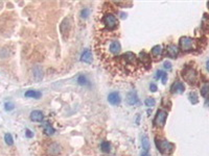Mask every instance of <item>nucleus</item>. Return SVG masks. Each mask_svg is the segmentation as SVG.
<instances>
[{"instance_id":"obj_1","label":"nucleus","mask_w":209,"mask_h":156,"mask_svg":"<svg viewBox=\"0 0 209 156\" xmlns=\"http://www.w3.org/2000/svg\"><path fill=\"white\" fill-rule=\"evenodd\" d=\"M103 24L107 30H115L118 27V20L112 13H106L103 16Z\"/></svg>"},{"instance_id":"obj_2","label":"nucleus","mask_w":209,"mask_h":156,"mask_svg":"<svg viewBox=\"0 0 209 156\" xmlns=\"http://www.w3.org/2000/svg\"><path fill=\"white\" fill-rule=\"evenodd\" d=\"M179 46L184 52H189L197 48V42L195 39L189 37H182L179 41Z\"/></svg>"},{"instance_id":"obj_3","label":"nucleus","mask_w":209,"mask_h":156,"mask_svg":"<svg viewBox=\"0 0 209 156\" xmlns=\"http://www.w3.org/2000/svg\"><path fill=\"white\" fill-rule=\"evenodd\" d=\"M182 77L189 85H196V82L198 81V73L192 67H186L182 71Z\"/></svg>"},{"instance_id":"obj_4","label":"nucleus","mask_w":209,"mask_h":156,"mask_svg":"<svg viewBox=\"0 0 209 156\" xmlns=\"http://www.w3.org/2000/svg\"><path fill=\"white\" fill-rule=\"evenodd\" d=\"M156 144H157L158 150H159L161 153H163V154H169V153H172L175 149L174 144L167 142V140H161L159 143L156 140Z\"/></svg>"},{"instance_id":"obj_5","label":"nucleus","mask_w":209,"mask_h":156,"mask_svg":"<svg viewBox=\"0 0 209 156\" xmlns=\"http://www.w3.org/2000/svg\"><path fill=\"white\" fill-rule=\"evenodd\" d=\"M167 118V112L162 109H159L157 112V115L154 119V125L159 128H162L165 125V121Z\"/></svg>"},{"instance_id":"obj_6","label":"nucleus","mask_w":209,"mask_h":156,"mask_svg":"<svg viewBox=\"0 0 209 156\" xmlns=\"http://www.w3.org/2000/svg\"><path fill=\"white\" fill-rule=\"evenodd\" d=\"M120 50H121V46L118 40H111L110 43H108V52L111 56L118 55Z\"/></svg>"},{"instance_id":"obj_7","label":"nucleus","mask_w":209,"mask_h":156,"mask_svg":"<svg viewBox=\"0 0 209 156\" xmlns=\"http://www.w3.org/2000/svg\"><path fill=\"white\" fill-rule=\"evenodd\" d=\"M46 153L48 156H59L62 153V147L58 143H51L47 147Z\"/></svg>"},{"instance_id":"obj_8","label":"nucleus","mask_w":209,"mask_h":156,"mask_svg":"<svg viewBox=\"0 0 209 156\" xmlns=\"http://www.w3.org/2000/svg\"><path fill=\"white\" fill-rule=\"evenodd\" d=\"M138 61L140 64L142 65V67H144L145 69H148V67H150L151 65V56L148 54V53H145L144 51L143 52H140L139 53V56L138 57Z\"/></svg>"},{"instance_id":"obj_9","label":"nucleus","mask_w":209,"mask_h":156,"mask_svg":"<svg viewBox=\"0 0 209 156\" xmlns=\"http://www.w3.org/2000/svg\"><path fill=\"white\" fill-rule=\"evenodd\" d=\"M184 91H185V85L181 81H176L171 86V92L173 94H182Z\"/></svg>"},{"instance_id":"obj_10","label":"nucleus","mask_w":209,"mask_h":156,"mask_svg":"<svg viewBox=\"0 0 209 156\" xmlns=\"http://www.w3.org/2000/svg\"><path fill=\"white\" fill-rule=\"evenodd\" d=\"M179 54V48L176 45H169L166 48V55L171 58H176Z\"/></svg>"},{"instance_id":"obj_11","label":"nucleus","mask_w":209,"mask_h":156,"mask_svg":"<svg viewBox=\"0 0 209 156\" xmlns=\"http://www.w3.org/2000/svg\"><path fill=\"white\" fill-rule=\"evenodd\" d=\"M108 101L110 103L112 104V105H119L121 102V98H120V95L118 94V93H111L109 96H108Z\"/></svg>"},{"instance_id":"obj_12","label":"nucleus","mask_w":209,"mask_h":156,"mask_svg":"<svg viewBox=\"0 0 209 156\" xmlns=\"http://www.w3.org/2000/svg\"><path fill=\"white\" fill-rule=\"evenodd\" d=\"M138 96H137V93L135 91L130 92L127 96V102L130 104V105H136L138 103Z\"/></svg>"},{"instance_id":"obj_13","label":"nucleus","mask_w":209,"mask_h":156,"mask_svg":"<svg viewBox=\"0 0 209 156\" xmlns=\"http://www.w3.org/2000/svg\"><path fill=\"white\" fill-rule=\"evenodd\" d=\"M32 75H34L36 81H41L42 78H43V70L41 69V67L36 66V67L32 69Z\"/></svg>"},{"instance_id":"obj_14","label":"nucleus","mask_w":209,"mask_h":156,"mask_svg":"<svg viewBox=\"0 0 209 156\" xmlns=\"http://www.w3.org/2000/svg\"><path fill=\"white\" fill-rule=\"evenodd\" d=\"M70 21H69V19L68 18H66V19H64V21L61 23V26H60V29H61V32H62V34L63 35H65V34H68L69 32V30H70Z\"/></svg>"},{"instance_id":"obj_15","label":"nucleus","mask_w":209,"mask_h":156,"mask_svg":"<svg viewBox=\"0 0 209 156\" xmlns=\"http://www.w3.org/2000/svg\"><path fill=\"white\" fill-rule=\"evenodd\" d=\"M44 119L43 112H40V110H34L31 113V120L34 122H42Z\"/></svg>"},{"instance_id":"obj_16","label":"nucleus","mask_w":209,"mask_h":156,"mask_svg":"<svg viewBox=\"0 0 209 156\" xmlns=\"http://www.w3.org/2000/svg\"><path fill=\"white\" fill-rule=\"evenodd\" d=\"M162 52H163V48L161 47L160 45H156V46L152 48L151 54L153 55L155 58H160L161 55H162Z\"/></svg>"},{"instance_id":"obj_17","label":"nucleus","mask_w":209,"mask_h":156,"mask_svg":"<svg viewBox=\"0 0 209 156\" xmlns=\"http://www.w3.org/2000/svg\"><path fill=\"white\" fill-rule=\"evenodd\" d=\"M80 61L84 62H87V64H90L92 62V53L89 49H86L82 53V56H80Z\"/></svg>"},{"instance_id":"obj_18","label":"nucleus","mask_w":209,"mask_h":156,"mask_svg":"<svg viewBox=\"0 0 209 156\" xmlns=\"http://www.w3.org/2000/svg\"><path fill=\"white\" fill-rule=\"evenodd\" d=\"M24 96L26 98H35V99H39L42 96L41 92L35 91V89H28L27 92H25Z\"/></svg>"},{"instance_id":"obj_19","label":"nucleus","mask_w":209,"mask_h":156,"mask_svg":"<svg viewBox=\"0 0 209 156\" xmlns=\"http://www.w3.org/2000/svg\"><path fill=\"white\" fill-rule=\"evenodd\" d=\"M141 144H142V148L144 150V152H148V150H150V142H148V137L146 135L142 136Z\"/></svg>"},{"instance_id":"obj_20","label":"nucleus","mask_w":209,"mask_h":156,"mask_svg":"<svg viewBox=\"0 0 209 156\" xmlns=\"http://www.w3.org/2000/svg\"><path fill=\"white\" fill-rule=\"evenodd\" d=\"M100 150L104 153H109L110 150H111V146H110L109 142H103L100 145Z\"/></svg>"},{"instance_id":"obj_21","label":"nucleus","mask_w":209,"mask_h":156,"mask_svg":"<svg viewBox=\"0 0 209 156\" xmlns=\"http://www.w3.org/2000/svg\"><path fill=\"white\" fill-rule=\"evenodd\" d=\"M44 133H45L46 135H52V134L55 133V129L49 124H46V126L44 127Z\"/></svg>"},{"instance_id":"obj_22","label":"nucleus","mask_w":209,"mask_h":156,"mask_svg":"<svg viewBox=\"0 0 209 156\" xmlns=\"http://www.w3.org/2000/svg\"><path fill=\"white\" fill-rule=\"evenodd\" d=\"M4 140H5V144L8 145V146H13L14 145V140H13V136H12L11 133H5Z\"/></svg>"},{"instance_id":"obj_23","label":"nucleus","mask_w":209,"mask_h":156,"mask_svg":"<svg viewBox=\"0 0 209 156\" xmlns=\"http://www.w3.org/2000/svg\"><path fill=\"white\" fill-rule=\"evenodd\" d=\"M189 100H190V102H192V104H197L199 102L198 96H197V94H196L195 92H190V94H189Z\"/></svg>"},{"instance_id":"obj_24","label":"nucleus","mask_w":209,"mask_h":156,"mask_svg":"<svg viewBox=\"0 0 209 156\" xmlns=\"http://www.w3.org/2000/svg\"><path fill=\"white\" fill-rule=\"evenodd\" d=\"M77 82H79V85H89L87 78L85 76H83V75L79 76V78H77Z\"/></svg>"},{"instance_id":"obj_25","label":"nucleus","mask_w":209,"mask_h":156,"mask_svg":"<svg viewBox=\"0 0 209 156\" xmlns=\"http://www.w3.org/2000/svg\"><path fill=\"white\" fill-rule=\"evenodd\" d=\"M15 108V105L13 102L8 101V102H5L4 103V109L7 110V112H11V110H13Z\"/></svg>"},{"instance_id":"obj_26","label":"nucleus","mask_w":209,"mask_h":156,"mask_svg":"<svg viewBox=\"0 0 209 156\" xmlns=\"http://www.w3.org/2000/svg\"><path fill=\"white\" fill-rule=\"evenodd\" d=\"M144 103H145V105L146 106H148V107H153V106H155V104H156V101H155V99L154 98H148L146 100L144 101Z\"/></svg>"},{"instance_id":"obj_27","label":"nucleus","mask_w":209,"mask_h":156,"mask_svg":"<svg viewBox=\"0 0 209 156\" xmlns=\"http://www.w3.org/2000/svg\"><path fill=\"white\" fill-rule=\"evenodd\" d=\"M208 92H209V89H208V85H205L203 88L201 89V95L203 96L204 98H207V96H208Z\"/></svg>"},{"instance_id":"obj_28","label":"nucleus","mask_w":209,"mask_h":156,"mask_svg":"<svg viewBox=\"0 0 209 156\" xmlns=\"http://www.w3.org/2000/svg\"><path fill=\"white\" fill-rule=\"evenodd\" d=\"M89 15V10L88 8H84V10L82 11V13H80V16H82V18H87Z\"/></svg>"},{"instance_id":"obj_29","label":"nucleus","mask_w":209,"mask_h":156,"mask_svg":"<svg viewBox=\"0 0 209 156\" xmlns=\"http://www.w3.org/2000/svg\"><path fill=\"white\" fill-rule=\"evenodd\" d=\"M25 134H26V136H27L28 139H31V137H32V136H34V133H32V131L29 130V129H26V131H25Z\"/></svg>"},{"instance_id":"obj_30","label":"nucleus","mask_w":209,"mask_h":156,"mask_svg":"<svg viewBox=\"0 0 209 156\" xmlns=\"http://www.w3.org/2000/svg\"><path fill=\"white\" fill-rule=\"evenodd\" d=\"M150 89L153 93H155V92L157 91V85H155V83H151V85H150Z\"/></svg>"},{"instance_id":"obj_31","label":"nucleus","mask_w":209,"mask_h":156,"mask_svg":"<svg viewBox=\"0 0 209 156\" xmlns=\"http://www.w3.org/2000/svg\"><path fill=\"white\" fill-rule=\"evenodd\" d=\"M161 79H162V83H163V85H165V83H166V80H167V73H165V72H164V74L162 75Z\"/></svg>"},{"instance_id":"obj_32","label":"nucleus","mask_w":209,"mask_h":156,"mask_svg":"<svg viewBox=\"0 0 209 156\" xmlns=\"http://www.w3.org/2000/svg\"><path fill=\"white\" fill-rule=\"evenodd\" d=\"M164 68L167 69V70H171V69H172V64L169 62H164Z\"/></svg>"},{"instance_id":"obj_33","label":"nucleus","mask_w":209,"mask_h":156,"mask_svg":"<svg viewBox=\"0 0 209 156\" xmlns=\"http://www.w3.org/2000/svg\"><path fill=\"white\" fill-rule=\"evenodd\" d=\"M164 74L163 71H158L157 74H156V78H158V79H160L161 77H162V75Z\"/></svg>"},{"instance_id":"obj_34","label":"nucleus","mask_w":209,"mask_h":156,"mask_svg":"<svg viewBox=\"0 0 209 156\" xmlns=\"http://www.w3.org/2000/svg\"><path fill=\"white\" fill-rule=\"evenodd\" d=\"M141 156H150V153H148V152H143L141 154Z\"/></svg>"}]
</instances>
